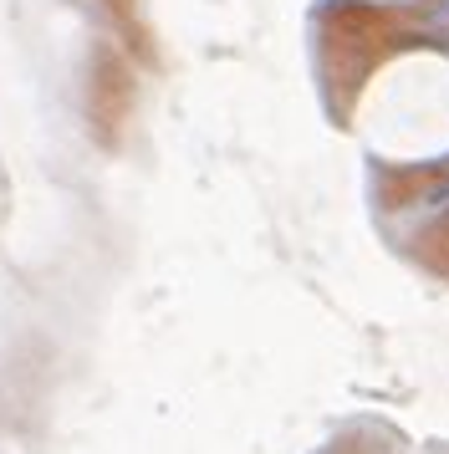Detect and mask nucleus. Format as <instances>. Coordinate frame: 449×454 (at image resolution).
<instances>
[]
</instances>
